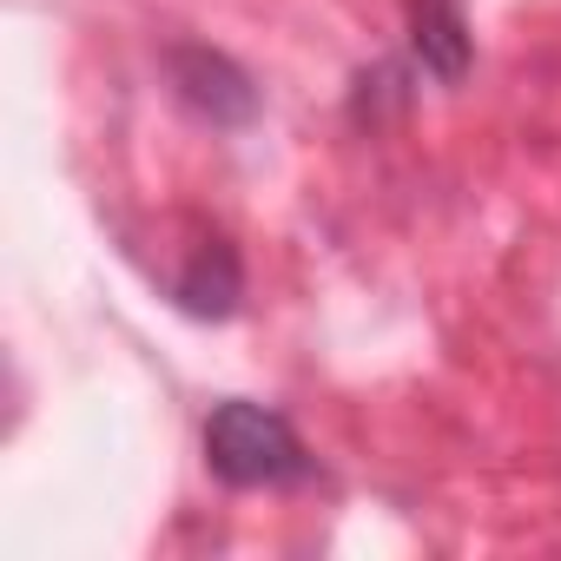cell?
<instances>
[{
  "label": "cell",
  "instance_id": "1",
  "mask_svg": "<svg viewBox=\"0 0 561 561\" xmlns=\"http://www.w3.org/2000/svg\"><path fill=\"white\" fill-rule=\"evenodd\" d=\"M205 469L225 489H298L311 482V449L277 410L225 397L205 416Z\"/></svg>",
  "mask_w": 561,
  "mask_h": 561
},
{
  "label": "cell",
  "instance_id": "2",
  "mask_svg": "<svg viewBox=\"0 0 561 561\" xmlns=\"http://www.w3.org/2000/svg\"><path fill=\"white\" fill-rule=\"evenodd\" d=\"M165 73H172V93L185 113L211 119V126H251L257 119V87L211 47H172L165 54Z\"/></svg>",
  "mask_w": 561,
  "mask_h": 561
},
{
  "label": "cell",
  "instance_id": "3",
  "mask_svg": "<svg viewBox=\"0 0 561 561\" xmlns=\"http://www.w3.org/2000/svg\"><path fill=\"white\" fill-rule=\"evenodd\" d=\"M244 298V264H238V244L225 231H198L185 271L172 277V305L192 311V318H231Z\"/></svg>",
  "mask_w": 561,
  "mask_h": 561
},
{
  "label": "cell",
  "instance_id": "4",
  "mask_svg": "<svg viewBox=\"0 0 561 561\" xmlns=\"http://www.w3.org/2000/svg\"><path fill=\"white\" fill-rule=\"evenodd\" d=\"M410 54L443 87H456L469 73V27H462L456 0H410Z\"/></svg>",
  "mask_w": 561,
  "mask_h": 561
}]
</instances>
